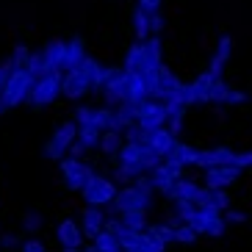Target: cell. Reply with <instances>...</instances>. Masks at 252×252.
I'll list each match as a JSON object with an SVG mask.
<instances>
[{"instance_id":"44","label":"cell","mask_w":252,"mask_h":252,"mask_svg":"<svg viewBox=\"0 0 252 252\" xmlns=\"http://www.w3.org/2000/svg\"><path fill=\"white\" fill-rule=\"evenodd\" d=\"M163 0H136V8H141L144 14H156V11H161Z\"/></svg>"},{"instance_id":"10","label":"cell","mask_w":252,"mask_h":252,"mask_svg":"<svg viewBox=\"0 0 252 252\" xmlns=\"http://www.w3.org/2000/svg\"><path fill=\"white\" fill-rule=\"evenodd\" d=\"M166 117H169V105L166 103H161V100H144V103H139L136 125L141 130H156V127L166 125Z\"/></svg>"},{"instance_id":"45","label":"cell","mask_w":252,"mask_h":252,"mask_svg":"<svg viewBox=\"0 0 252 252\" xmlns=\"http://www.w3.org/2000/svg\"><path fill=\"white\" fill-rule=\"evenodd\" d=\"M20 244H23V241H20V238H17L14 233H3V236H0V250L11 252L14 247H20Z\"/></svg>"},{"instance_id":"36","label":"cell","mask_w":252,"mask_h":252,"mask_svg":"<svg viewBox=\"0 0 252 252\" xmlns=\"http://www.w3.org/2000/svg\"><path fill=\"white\" fill-rule=\"evenodd\" d=\"M197 241H200V236L194 233L191 224H175V244L191 247V244H197Z\"/></svg>"},{"instance_id":"4","label":"cell","mask_w":252,"mask_h":252,"mask_svg":"<svg viewBox=\"0 0 252 252\" xmlns=\"http://www.w3.org/2000/svg\"><path fill=\"white\" fill-rule=\"evenodd\" d=\"M59 97H61V72H47V75H39L33 81L25 103L33 105V108H47Z\"/></svg>"},{"instance_id":"9","label":"cell","mask_w":252,"mask_h":252,"mask_svg":"<svg viewBox=\"0 0 252 252\" xmlns=\"http://www.w3.org/2000/svg\"><path fill=\"white\" fill-rule=\"evenodd\" d=\"M61 178H64V186H67L69 191H81L86 180L92 178V166L89 163H83V158H61Z\"/></svg>"},{"instance_id":"28","label":"cell","mask_w":252,"mask_h":252,"mask_svg":"<svg viewBox=\"0 0 252 252\" xmlns=\"http://www.w3.org/2000/svg\"><path fill=\"white\" fill-rule=\"evenodd\" d=\"M100 136H103L100 127H94V125H78L75 144H81L83 153H92V150H97V144H100Z\"/></svg>"},{"instance_id":"1","label":"cell","mask_w":252,"mask_h":252,"mask_svg":"<svg viewBox=\"0 0 252 252\" xmlns=\"http://www.w3.org/2000/svg\"><path fill=\"white\" fill-rule=\"evenodd\" d=\"M153 202H156V194H153V189H150V183H147V175H144L141 180H136V183H130V186H119L117 194H114V200L105 208H108L114 216L147 214L150 208H153Z\"/></svg>"},{"instance_id":"27","label":"cell","mask_w":252,"mask_h":252,"mask_svg":"<svg viewBox=\"0 0 252 252\" xmlns=\"http://www.w3.org/2000/svg\"><path fill=\"white\" fill-rule=\"evenodd\" d=\"M144 47V59H147V69H161L163 67V45L161 36H147L141 42Z\"/></svg>"},{"instance_id":"24","label":"cell","mask_w":252,"mask_h":252,"mask_svg":"<svg viewBox=\"0 0 252 252\" xmlns=\"http://www.w3.org/2000/svg\"><path fill=\"white\" fill-rule=\"evenodd\" d=\"M200 191H202V186L197 183V180H191V178H180L178 183H175V189H172L163 200L166 202H172V200H189V202H194L197 205V200H200Z\"/></svg>"},{"instance_id":"20","label":"cell","mask_w":252,"mask_h":252,"mask_svg":"<svg viewBox=\"0 0 252 252\" xmlns=\"http://www.w3.org/2000/svg\"><path fill=\"white\" fill-rule=\"evenodd\" d=\"M56 238H59L61 247H83V233H81V224L75 222L72 216H67V219H61L59 224H56Z\"/></svg>"},{"instance_id":"11","label":"cell","mask_w":252,"mask_h":252,"mask_svg":"<svg viewBox=\"0 0 252 252\" xmlns=\"http://www.w3.org/2000/svg\"><path fill=\"white\" fill-rule=\"evenodd\" d=\"M214 81L216 78L205 69V72H200L191 83H186V94H183L186 108H191V105H205L208 100H211V86H214Z\"/></svg>"},{"instance_id":"33","label":"cell","mask_w":252,"mask_h":252,"mask_svg":"<svg viewBox=\"0 0 252 252\" xmlns=\"http://www.w3.org/2000/svg\"><path fill=\"white\" fill-rule=\"evenodd\" d=\"M186 105H169V117H166V127L180 139V130H183V122H186Z\"/></svg>"},{"instance_id":"38","label":"cell","mask_w":252,"mask_h":252,"mask_svg":"<svg viewBox=\"0 0 252 252\" xmlns=\"http://www.w3.org/2000/svg\"><path fill=\"white\" fill-rule=\"evenodd\" d=\"M23 227L28 230V233H39V230H42V214H39V211H25Z\"/></svg>"},{"instance_id":"35","label":"cell","mask_w":252,"mask_h":252,"mask_svg":"<svg viewBox=\"0 0 252 252\" xmlns=\"http://www.w3.org/2000/svg\"><path fill=\"white\" fill-rule=\"evenodd\" d=\"M230 56H233V36H230V33H222V36L216 39V53H214V59L219 61V64H224V67H227Z\"/></svg>"},{"instance_id":"7","label":"cell","mask_w":252,"mask_h":252,"mask_svg":"<svg viewBox=\"0 0 252 252\" xmlns=\"http://www.w3.org/2000/svg\"><path fill=\"white\" fill-rule=\"evenodd\" d=\"M75 133H78V125H75L72 119H67V122H61L59 127H56V133L47 139L45 144V158H50V161H61V158L67 156L69 144L75 141Z\"/></svg>"},{"instance_id":"6","label":"cell","mask_w":252,"mask_h":252,"mask_svg":"<svg viewBox=\"0 0 252 252\" xmlns=\"http://www.w3.org/2000/svg\"><path fill=\"white\" fill-rule=\"evenodd\" d=\"M189 224L194 227L197 236H205V238H222L224 230H227V222H224L222 211L200 208V205H197V211H194V216H191V222Z\"/></svg>"},{"instance_id":"46","label":"cell","mask_w":252,"mask_h":252,"mask_svg":"<svg viewBox=\"0 0 252 252\" xmlns=\"http://www.w3.org/2000/svg\"><path fill=\"white\" fill-rule=\"evenodd\" d=\"M11 69H14V64H11V59H3L0 61V92H3V86H6V81H8V75H11Z\"/></svg>"},{"instance_id":"40","label":"cell","mask_w":252,"mask_h":252,"mask_svg":"<svg viewBox=\"0 0 252 252\" xmlns=\"http://www.w3.org/2000/svg\"><path fill=\"white\" fill-rule=\"evenodd\" d=\"M233 166H236V169H250L252 166V150H236V153H233Z\"/></svg>"},{"instance_id":"8","label":"cell","mask_w":252,"mask_h":252,"mask_svg":"<svg viewBox=\"0 0 252 252\" xmlns=\"http://www.w3.org/2000/svg\"><path fill=\"white\" fill-rule=\"evenodd\" d=\"M180 178H183V169H178V166H172L166 161H161L156 169L147 172V183L153 189V194H161V197H166Z\"/></svg>"},{"instance_id":"16","label":"cell","mask_w":252,"mask_h":252,"mask_svg":"<svg viewBox=\"0 0 252 252\" xmlns=\"http://www.w3.org/2000/svg\"><path fill=\"white\" fill-rule=\"evenodd\" d=\"M141 141H144L156 156H161V161H163V156L172 150V144L178 141V136L163 125V127H156V130H141Z\"/></svg>"},{"instance_id":"23","label":"cell","mask_w":252,"mask_h":252,"mask_svg":"<svg viewBox=\"0 0 252 252\" xmlns=\"http://www.w3.org/2000/svg\"><path fill=\"white\" fill-rule=\"evenodd\" d=\"M197 205H200V208H214V211H222V214H224V211L233 205V200H230L227 189H205V186H202Z\"/></svg>"},{"instance_id":"47","label":"cell","mask_w":252,"mask_h":252,"mask_svg":"<svg viewBox=\"0 0 252 252\" xmlns=\"http://www.w3.org/2000/svg\"><path fill=\"white\" fill-rule=\"evenodd\" d=\"M20 252H47V250H45V244H42L39 238H28V241L20 244Z\"/></svg>"},{"instance_id":"19","label":"cell","mask_w":252,"mask_h":252,"mask_svg":"<svg viewBox=\"0 0 252 252\" xmlns=\"http://www.w3.org/2000/svg\"><path fill=\"white\" fill-rule=\"evenodd\" d=\"M39 56H42V75L61 72V59H64V45H61V39H50L45 47H39Z\"/></svg>"},{"instance_id":"51","label":"cell","mask_w":252,"mask_h":252,"mask_svg":"<svg viewBox=\"0 0 252 252\" xmlns=\"http://www.w3.org/2000/svg\"><path fill=\"white\" fill-rule=\"evenodd\" d=\"M119 252H122V250H119Z\"/></svg>"},{"instance_id":"15","label":"cell","mask_w":252,"mask_h":252,"mask_svg":"<svg viewBox=\"0 0 252 252\" xmlns=\"http://www.w3.org/2000/svg\"><path fill=\"white\" fill-rule=\"evenodd\" d=\"M197 158H200V147H194V144H189V141H175L172 144V150L163 156V161L172 163V166H178V169H189V166H194L197 163Z\"/></svg>"},{"instance_id":"18","label":"cell","mask_w":252,"mask_h":252,"mask_svg":"<svg viewBox=\"0 0 252 252\" xmlns=\"http://www.w3.org/2000/svg\"><path fill=\"white\" fill-rule=\"evenodd\" d=\"M144 100H150V92H147V83H144V78H141V75L127 72L125 86H122V103L139 105V103H144ZM122 103H119V105H122Z\"/></svg>"},{"instance_id":"3","label":"cell","mask_w":252,"mask_h":252,"mask_svg":"<svg viewBox=\"0 0 252 252\" xmlns=\"http://www.w3.org/2000/svg\"><path fill=\"white\" fill-rule=\"evenodd\" d=\"M33 81H36V78H33L28 69H11L6 86H3V92H0V100L6 103L8 111H11V108H20V105H25V100H28V92H31V86H33Z\"/></svg>"},{"instance_id":"48","label":"cell","mask_w":252,"mask_h":252,"mask_svg":"<svg viewBox=\"0 0 252 252\" xmlns=\"http://www.w3.org/2000/svg\"><path fill=\"white\" fill-rule=\"evenodd\" d=\"M61 252H81V247H61Z\"/></svg>"},{"instance_id":"30","label":"cell","mask_w":252,"mask_h":252,"mask_svg":"<svg viewBox=\"0 0 252 252\" xmlns=\"http://www.w3.org/2000/svg\"><path fill=\"white\" fill-rule=\"evenodd\" d=\"M122 133H117V130H103V136H100V144H97V150L103 153V156L108 158H117L119 147H122Z\"/></svg>"},{"instance_id":"26","label":"cell","mask_w":252,"mask_h":252,"mask_svg":"<svg viewBox=\"0 0 252 252\" xmlns=\"http://www.w3.org/2000/svg\"><path fill=\"white\" fill-rule=\"evenodd\" d=\"M122 69H125V72H133V75L147 72V59H144V47H141V42H133V45L127 47L125 61H122Z\"/></svg>"},{"instance_id":"14","label":"cell","mask_w":252,"mask_h":252,"mask_svg":"<svg viewBox=\"0 0 252 252\" xmlns=\"http://www.w3.org/2000/svg\"><path fill=\"white\" fill-rule=\"evenodd\" d=\"M241 169H236L233 163H219V166H208L205 169V189H230L238 183Z\"/></svg>"},{"instance_id":"37","label":"cell","mask_w":252,"mask_h":252,"mask_svg":"<svg viewBox=\"0 0 252 252\" xmlns=\"http://www.w3.org/2000/svg\"><path fill=\"white\" fill-rule=\"evenodd\" d=\"M72 122L75 125H94V105H81V108H75Z\"/></svg>"},{"instance_id":"13","label":"cell","mask_w":252,"mask_h":252,"mask_svg":"<svg viewBox=\"0 0 252 252\" xmlns=\"http://www.w3.org/2000/svg\"><path fill=\"white\" fill-rule=\"evenodd\" d=\"M208 103L214 105H227V108H236V105L247 103V94L241 89H236V86H230V83H224V78H216L214 86H211V100Z\"/></svg>"},{"instance_id":"41","label":"cell","mask_w":252,"mask_h":252,"mask_svg":"<svg viewBox=\"0 0 252 252\" xmlns=\"http://www.w3.org/2000/svg\"><path fill=\"white\" fill-rule=\"evenodd\" d=\"M147 20H150V36H161L163 28H166V17L161 11H156V14H147Z\"/></svg>"},{"instance_id":"29","label":"cell","mask_w":252,"mask_h":252,"mask_svg":"<svg viewBox=\"0 0 252 252\" xmlns=\"http://www.w3.org/2000/svg\"><path fill=\"white\" fill-rule=\"evenodd\" d=\"M144 233H147L150 238H156L158 244H175V227H172L169 222H153L144 227Z\"/></svg>"},{"instance_id":"34","label":"cell","mask_w":252,"mask_h":252,"mask_svg":"<svg viewBox=\"0 0 252 252\" xmlns=\"http://www.w3.org/2000/svg\"><path fill=\"white\" fill-rule=\"evenodd\" d=\"M130 25H133V33H136V42H144L150 36V20L141 8H133V17H130Z\"/></svg>"},{"instance_id":"22","label":"cell","mask_w":252,"mask_h":252,"mask_svg":"<svg viewBox=\"0 0 252 252\" xmlns=\"http://www.w3.org/2000/svg\"><path fill=\"white\" fill-rule=\"evenodd\" d=\"M233 153H236V150L227 147V144H216V147L200 150V158H197V163H194V166H200V169H208V166L230 163V161H233Z\"/></svg>"},{"instance_id":"50","label":"cell","mask_w":252,"mask_h":252,"mask_svg":"<svg viewBox=\"0 0 252 252\" xmlns=\"http://www.w3.org/2000/svg\"><path fill=\"white\" fill-rule=\"evenodd\" d=\"M81 252H97V250H94V244H89V247H81Z\"/></svg>"},{"instance_id":"43","label":"cell","mask_w":252,"mask_h":252,"mask_svg":"<svg viewBox=\"0 0 252 252\" xmlns=\"http://www.w3.org/2000/svg\"><path fill=\"white\" fill-rule=\"evenodd\" d=\"M163 250H166V247L158 244L156 238H150L147 233H144V238H141V244H139V250H136V252H163Z\"/></svg>"},{"instance_id":"25","label":"cell","mask_w":252,"mask_h":252,"mask_svg":"<svg viewBox=\"0 0 252 252\" xmlns=\"http://www.w3.org/2000/svg\"><path fill=\"white\" fill-rule=\"evenodd\" d=\"M81 67V72L86 75V81L92 83V89L100 92V86H103V78H105V64L103 61H97L94 56H86V59L78 64Z\"/></svg>"},{"instance_id":"49","label":"cell","mask_w":252,"mask_h":252,"mask_svg":"<svg viewBox=\"0 0 252 252\" xmlns=\"http://www.w3.org/2000/svg\"><path fill=\"white\" fill-rule=\"evenodd\" d=\"M3 114H8V108H6V103L0 100V117H3Z\"/></svg>"},{"instance_id":"32","label":"cell","mask_w":252,"mask_h":252,"mask_svg":"<svg viewBox=\"0 0 252 252\" xmlns=\"http://www.w3.org/2000/svg\"><path fill=\"white\" fill-rule=\"evenodd\" d=\"M144 175H141L136 166H127V163H114V180H117L119 186H130L136 183V180H141Z\"/></svg>"},{"instance_id":"17","label":"cell","mask_w":252,"mask_h":252,"mask_svg":"<svg viewBox=\"0 0 252 252\" xmlns=\"http://www.w3.org/2000/svg\"><path fill=\"white\" fill-rule=\"evenodd\" d=\"M61 45H64V59H61V72H67V69H75L81 64L89 53H86V39L83 36H69V39H61Z\"/></svg>"},{"instance_id":"2","label":"cell","mask_w":252,"mask_h":252,"mask_svg":"<svg viewBox=\"0 0 252 252\" xmlns=\"http://www.w3.org/2000/svg\"><path fill=\"white\" fill-rule=\"evenodd\" d=\"M114 163H127V166H136L141 175H147L150 169H156L161 163V156H156L144 141H122Z\"/></svg>"},{"instance_id":"42","label":"cell","mask_w":252,"mask_h":252,"mask_svg":"<svg viewBox=\"0 0 252 252\" xmlns=\"http://www.w3.org/2000/svg\"><path fill=\"white\" fill-rule=\"evenodd\" d=\"M222 216H224V222H227V224H247V222H250V216H247L244 211H238V208H233V205H230Z\"/></svg>"},{"instance_id":"5","label":"cell","mask_w":252,"mask_h":252,"mask_svg":"<svg viewBox=\"0 0 252 252\" xmlns=\"http://www.w3.org/2000/svg\"><path fill=\"white\" fill-rule=\"evenodd\" d=\"M78 194L83 197V202H86V205H92V208H105L108 202L114 200V194H117V183H114L111 178L100 175L97 169H92V178L86 180V186H83Z\"/></svg>"},{"instance_id":"31","label":"cell","mask_w":252,"mask_h":252,"mask_svg":"<svg viewBox=\"0 0 252 252\" xmlns=\"http://www.w3.org/2000/svg\"><path fill=\"white\" fill-rule=\"evenodd\" d=\"M92 244H94L97 252H119V238H117V233H114L111 227L100 230V233L92 238Z\"/></svg>"},{"instance_id":"21","label":"cell","mask_w":252,"mask_h":252,"mask_svg":"<svg viewBox=\"0 0 252 252\" xmlns=\"http://www.w3.org/2000/svg\"><path fill=\"white\" fill-rule=\"evenodd\" d=\"M81 233H83V238H94L100 230L105 227V214H103V208H92V205H86L81 211Z\"/></svg>"},{"instance_id":"39","label":"cell","mask_w":252,"mask_h":252,"mask_svg":"<svg viewBox=\"0 0 252 252\" xmlns=\"http://www.w3.org/2000/svg\"><path fill=\"white\" fill-rule=\"evenodd\" d=\"M28 56H31L28 45H17L14 53H11L8 59H11V64H14V69H25V64H28Z\"/></svg>"},{"instance_id":"12","label":"cell","mask_w":252,"mask_h":252,"mask_svg":"<svg viewBox=\"0 0 252 252\" xmlns=\"http://www.w3.org/2000/svg\"><path fill=\"white\" fill-rule=\"evenodd\" d=\"M92 83L86 81V75L81 72V67L75 69H67V72H61V97H67V100H81V97L92 94Z\"/></svg>"}]
</instances>
